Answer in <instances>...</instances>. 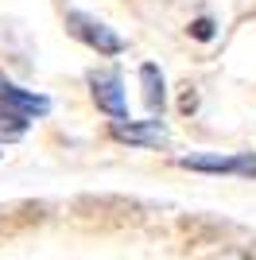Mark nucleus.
Returning <instances> with one entry per match:
<instances>
[{
	"mask_svg": "<svg viewBox=\"0 0 256 260\" xmlns=\"http://www.w3.org/2000/svg\"><path fill=\"white\" fill-rule=\"evenodd\" d=\"M213 31H217V27H213L210 16H202V20L190 23V35H194V39H202V43H206V39H213Z\"/></svg>",
	"mask_w": 256,
	"mask_h": 260,
	"instance_id": "nucleus-8",
	"label": "nucleus"
},
{
	"mask_svg": "<svg viewBox=\"0 0 256 260\" xmlns=\"http://www.w3.org/2000/svg\"><path fill=\"white\" fill-rule=\"evenodd\" d=\"M179 167H186V171H202V175H241V179H256V155L252 152H237V155L194 152V155H182Z\"/></svg>",
	"mask_w": 256,
	"mask_h": 260,
	"instance_id": "nucleus-1",
	"label": "nucleus"
},
{
	"mask_svg": "<svg viewBox=\"0 0 256 260\" xmlns=\"http://www.w3.org/2000/svg\"><path fill=\"white\" fill-rule=\"evenodd\" d=\"M27 128H31V120L23 117V113H16V109H8L4 101H0V140L12 144V140H20Z\"/></svg>",
	"mask_w": 256,
	"mask_h": 260,
	"instance_id": "nucleus-7",
	"label": "nucleus"
},
{
	"mask_svg": "<svg viewBox=\"0 0 256 260\" xmlns=\"http://www.w3.org/2000/svg\"><path fill=\"white\" fill-rule=\"evenodd\" d=\"M0 101H4L8 109H16V113H23L27 120H35V117H47V113H51V101L43 98V93L20 89L16 82H8L4 74H0Z\"/></svg>",
	"mask_w": 256,
	"mask_h": 260,
	"instance_id": "nucleus-5",
	"label": "nucleus"
},
{
	"mask_svg": "<svg viewBox=\"0 0 256 260\" xmlns=\"http://www.w3.org/2000/svg\"><path fill=\"white\" fill-rule=\"evenodd\" d=\"M89 93H93L101 113H109L113 120H128V105H124V89H120L117 70H89Z\"/></svg>",
	"mask_w": 256,
	"mask_h": 260,
	"instance_id": "nucleus-3",
	"label": "nucleus"
},
{
	"mask_svg": "<svg viewBox=\"0 0 256 260\" xmlns=\"http://www.w3.org/2000/svg\"><path fill=\"white\" fill-rule=\"evenodd\" d=\"M140 82H144V109H148L151 117H159L163 113V74L155 62H144L140 66Z\"/></svg>",
	"mask_w": 256,
	"mask_h": 260,
	"instance_id": "nucleus-6",
	"label": "nucleus"
},
{
	"mask_svg": "<svg viewBox=\"0 0 256 260\" xmlns=\"http://www.w3.org/2000/svg\"><path fill=\"white\" fill-rule=\"evenodd\" d=\"M221 260H248V256H245V252H241V249H229V252H225Z\"/></svg>",
	"mask_w": 256,
	"mask_h": 260,
	"instance_id": "nucleus-10",
	"label": "nucleus"
},
{
	"mask_svg": "<svg viewBox=\"0 0 256 260\" xmlns=\"http://www.w3.org/2000/svg\"><path fill=\"white\" fill-rule=\"evenodd\" d=\"M194 105H198V98H194L190 89H186V93H182V113H190V109H194Z\"/></svg>",
	"mask_w": 256,
	"mask_h": 260,
	"instance_id": "nucleus-9",
	"label": "nucleus"
},
{
	"mask_svg": "<svg viewBox=\"0 0 256 260\" xmlns=\"http://www.w3.org/2000/svg\"><path fill=\"white\" fill-rule=\"evenodd\" d=\"M66 27L74 39H82L85 47H93L97 54H120L124 51V39H120L109 23H101L97 16H85V12H66Z\"/></svg>",
	"mask_w": 256,
	"mask_h": 260,
	"instance_id": "nucleus-2",
	"label": "nucleus"
},
{
	"mask_svg": "<svg viewBox=\"0 0 256 260\" xmlns=\"http://www.w3.org/2000/svg\"><path fill=\"white\" fill-rule=\"evenodd\" d=\"M113 140L120 144H136V148H167L171 136L163 128V120H113Z\"/></svg>",
	"mask_w": 256,
	"mask_h": 260,
	"instance_id": "nucleus-4",
	"label": "nucleus"
}]
</instances>
